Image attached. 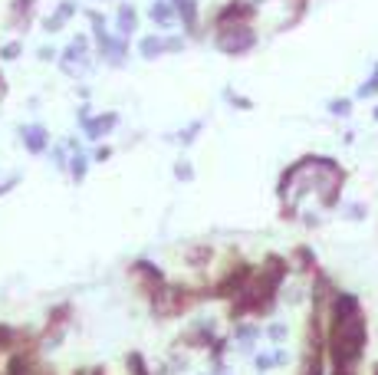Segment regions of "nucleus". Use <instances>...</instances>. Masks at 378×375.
Wrapping results in <instances>:
<instances>
[{"mask_svg": "<svg viewBox=\"0 0 378 375\" xmlns=\"http://www.w3.org/2000/svg\"><path fill=\"white\" fill-rule=\"evenodd\" d=\"M115 24H119L122 33H132V30H135V10H132V7H122L119 17H115Z\"/></svg>", "mask_w": 378, "mask_h": 375, "instance_id": "nucleus-5", "label": "nucleus"}, {"mask_svg": "<svg viewBox=\"0 0 378 375\" xmlns=\"http://www.w3.org/2000/svg\"><path fill=\"white\" fill-rule=\"evenodd\" d=\"M175 172H178V178H181V181H188V178H191V165H188V162H181V165L175 168Z\"/></svg>", "mask_w": 378, "mask_h": 375, "instance_id": "nucleus-11", "label": "nucleus"}, {"mask_svg": "<svg viewBox=\"0 0 378 375\" xmlns=\"http://www.w3.org/2000/svg\"><path fill=\"white\" fill-rule=\"evenodd\" d=\"M286 336V329L283 326H270V339H283Z\"/></svg>", "mask_w": 378, "mask_h": 375, "instance_id": "nucleus-13", "label": "nucleus"}, {"mask_svg": "<svg viewBox=\"0 0 378 375\" xmlns=\"http://www.w3.org/2000/svg\"><path fill=\"white\" fill-rule=\"evenodd\" d=\"M13 339H17V333H13L10 326L0 323V349H7V346H13Z\"/></svg>", "mask_w": 378, "mask_h": 375, "instance_id": "nucleus-8", "label": "nucleus"}, {"mask_svg": "<svg viewBox=\"0 0 378 375\" xmlns=\"http://www.w3.org/2000/svg\"><path fill=\"white\" fill-rule=\"evenodd\" d=\"M332 112H336V115H349V102H332Z\"/></svg>", "mask_w": 378, "mask_h": 375, "instance_id": "nucleus-12", "label": "nucleus"}, {"mask_svg": "<svg viewBox=\"0 0 378 375\" xmlns=\"http://www.w3.org/2000/svg\"><path fill=\"white\" fill-rule=\"evenodd\" d=\"M221 50L224 53H247L253 47V30L243 24H221Z\"/></svg>", "mask_w": 378, "mask_h": 375, "instance_id": "nucleus-1", "label": "nucleus"}, {"mask_svg": "<svg viewBox=\"0 0 378 375\" xmlns=\"http://www.w3.org/2000/svg\"><path fill=\"white\" fill-rule=\"evenodd\" d=\"M73 10H76V3H73V0H66V3H60V10H56V20H60V24H66V20L73 17Z\"/></svg>", "mask_w": 378, "mask_h": 375, "instance_id": "nucleus-9", "label": "nucleus"}, {"mask_svg": "<svg viewBox=\"0 0 378 375\" xmlns=\"http://www.w3.org/2000/svg\"><path fill=\"white\" fill-rule=\"evenodd\" d=\"M141 56H158V53H164V43L162 37H148V40H141Z\"/></svg>", "mask_w": 378, "mask_h": 375, "instance_id": "nucleus-6", "label": "nucleus"}, {"mask_svg": "<svg viewBox=\"0 0 378 375\" xmlns=\"http://www.w3.org/2000/svg\"><path fill=\"white\" fill-rule=\"evenodd\" d=\"M115 112H105V115H96V119H83V128H86L89 138H102L105 132H112L115 128Z\"/></svg>", "mask_w": 378, "mask_h": 375, "instance_id": "nucleus-3", "label": "nucleus"}, {"mask_svg": "<svg viewBox=\"0 0 378 375\" xmlns=\"http://www.w3.org/2000/svg\"><path fill=\"white\" fill-rule=\"evenodd\" d=\"M66 145H69V149H73V165H69V168H73V178L76 181H83V178H86V155H83V151H79V145H76V142H66Z\"/></svg>", "mask_w": 378, "mask_h": 375, "instance_id": "nucleus-4", "label": "nucleus"}, {"mask_svg": "<svg viewBox=\"0 0 378 375\" xmlns=\"http://www.w3.org/2000/svg\"><path fill=\"white\" fill-rule=\"evenodd\" d=\"M0 56H3V60H17V56H20V43H10V47H3V50H0Z\"/></svg>", "mask_w": 378, "mask_h": 375, "instance_id": "nucleus-10", "label": "nucleus"}, {"mask_svg": "<svg viewBox=\"0 0 378 375\" xmlns=\"http://www.w3.org/2000/svg\"><path fill=\"white\" fill-rule=\"evenodd\" d=\"M20 138H24L26 151H33V155L46 151V145H50V135H46L43 125H24V128H20Z\"/></svg>", "mask_w": 378, "mask_h": 375, "instance_id": "nucleus-2", "label": "nucleus"}, {"mask_svg": "<svg viewBox=\"0 0 378 375\" xmlns=\"http://www.w3.org/2000/svg\"><path fill=\"white\" fill-rule=\"evenodd\" d=\"M7 96V83H3V76H0V99Z\"/></svg>", "mask_w": 378, "mask_h": 375, "instance_id": "nucleus-14", "label": "nucleus"}, {"mask_svg": "<svg viewBox=\"0 0 378 375\" xmlns=\"http://www.w3.org/2000/svg\"><path fill=\"white\" fill-rule=\"evenodd\" d=\"M375 119H378V109H375Z\"/></svg>", "mask_w": 378, "mask_h": 375, "instance_id": "nucleus-15", "label": "nucleus"}, {"mask_svg": "<svg viewBox=\"0 0 378 375\" xmlns=\"http://www.w3.org/2000/svg\"><path fill=\"white\" fill-rule=\"evenodd\" d=\"M79 375H83V372H79Z\"/></svg>", "mask_w": 378, "mask_h": 375, "instance_id": "nucleus-16", "label": "nucleus"}, {"mask_svg": "<svg viewBox=\"0 0 378 375\" xmlns=\"http://www.w3.org/2000/svg\"><path fill=\"white\" fill-rule=\"evenodd\" d=\"M151 20H155V24H162V26H168V24H171V7H168V3H155V7H151Z\"/></svg>", "mask_w": 378, "mask_h": 375, "instance_id": "nucleus-7", "label": "nucleus"}]
</instances>
